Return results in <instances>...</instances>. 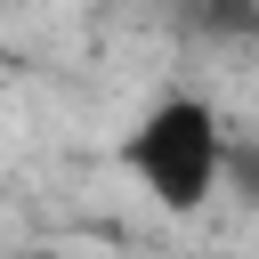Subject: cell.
<instances>
[{
	"label": "cell",
	"instance_id": "cell-2",
	"mask_svg": "<svg viewBox=\"0 0 259 259\" xmlns=\"http://www.w3.org/2000/svg\"><path fill=\"white\" fill-rule=\"evenodd\" d=\"M186 32L243 49V40H259V0H186Z\"/></svg>",
	"mask_w": 259,
	"mask_h": 259
},
{
	"label": "cell",
	"instance_id": "cell-3",
	"mask_svg": "<svg viewBox=\"0 0 259 259\" xmlns=\"http://www.w3.org/2000/svg\"><path fill=\"white\" fill-rule=\"evenodd\" d=\"M0 259H65V251H40V243H32V251H0Z\"/></svg>",
	"mask_w": 259,
	"mask_h": 259
},
{
	"label": "cell",
	"instance_id": "cell-1",
	"mask_svg": "<svg viewBox=\"0 0 259 259\" xmlns=\"http://www.w3.org/2000/svg\"><path fill=\"white\" fill-rule=\"evenodd\" d=\"M227 162H235V138H227V113L202 89H170L121 130V170L138 178V194L162 219L210 210V194L227 186Z\"/></svg>",
	"mask_w": 259,
	"mask_h": 259
}]
</instances>
